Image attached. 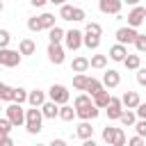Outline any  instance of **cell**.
<instances>
[{"instance_id": "cell-16", "label": "cell", "mask_w": 146, "mask_h": 146, "mask_svg": "<svg viewBox=\"0 0 146 146\" xmlns=\"http://www.w3.org/2000/svg\"><path fill=\"white\" fill-rule=\"evenodd\" d=\"M128 57V48L123 46V43H114L112 48H110V59H114V62H123Z\"/></svg>"}, {"instance_id": "cell-15", "label": "cell", "mask_w": 146, "mask_h": 146, "mask_svg": "<svg viewBox=\"0 0 146 146\" xmlns=\"http://www.w3.org/2000/svg\"><path fill=\"white\" fill-rule=\"evenodd\" d=\"M41 114H43V119H59V105L55 100H46L41 105Z\"/></svg>"}, {"instance_id": "cell-46", "label": "cell", "mask_w": 146, "mask_h": 146, "mask_svg": "<svg viewBox=\"0 0 146 146\" xmlns=\"http://www.w3.org/2000/svg\"><path fill=\"white\" fill-rule=\"evenodd\" d=\"M0 146H16V144H14V139L7 135V137H2V139H0Z\"/></svg>"}, {"instance_id": "cell-22", "label": "cell", "mask_w": 146, "mask_h": 146, "mask_svg": "<svg viewBox=\"0 0 146 146\" xmlns=\"http://www.w3.org/2000/svg\"><path fill=\"white\" fill-rule=\"evenodd\" d=\"M27 94H30L27 89H23V87H14V89H11V103H21V105L27 103Z\"/></svg>"}, {"instance_id": "cell-48", "label": "cell", "mask_w": 146, "mask_h": 146, "mask_svg": "<svg viewBox=\"0 0 146 146\" xmlns=\"http://www.w3.org/2000/svg\"><path fill=\"white\" fill-rule=\"evenodd\" d=\"M48 146H66V141H64V139H52Z\"/></svg>"}, {"instance_id": "cell-19", "label": "cell", "mask_w": 146, "mask_h": 146, "mask_svg": "<svg viewBox=\"0 0 146 146\" xmlns=\"http://www.w3.org/2000/svg\"><path fill=\"white\" fill-rule=\"evenodd\" d=\"M18 52H21L23 57L34 55V52H36V43H34L32 39H21V43H18Z\"/></svg>"}, {"instance_id": "cell-13", "label": "cell", "mask_w": 146, "mask_h": 146, "mask_svg": "<svg viewBox=\"0 0 146 146\" xmlns=\"http://www.w3.org/2000/svg\"><path fill=\"white\" fill-rule=\"evenodd\" d=\"M46 100H48V96H46V91H41V89H32V91L27 94V103H30V107H41Z\"/></svg>"}, {"instance_id": "cell-55", "label": "cell", "mask_w": 146, "mask_h": 146, "mask_svg": "<svg viewBox=\"0 0 146 146\" xmlns=\"http://www.w3.org/2000/svg\"><path fill=\"white\" fill-rule=\"evenodd\" d=\"M105 146H112V144H105Z\"/></svg>"}, {"instance_id": "cell-11", "label": "cell", "mask_w": 146, "mask_h": 146, "mask_svg": "<svg viewBox=\"0 0 146 146\" xmlns=\"http://www.w3.org/2000/svg\"><path fill=\"white\" fill-rule=\"evenodd\" d=\"M121 84V73L116 71V68H107L105 73H103V87L105 89H114V87H119Z\"/></svg>"}, {"instance_id": "cell-37", "label": "cell", "mask_w": 146, "mask_h": 146, "mask_svg": "<svg viewBox=\"0 0 146 146\" xmlns=\"http://www.w3.org/2000/svg\"><path fill=\"white\" fill-rule=\"evenodd\" d=\"M11 128H14V125H11V121H9L7 116H5V119H0V139H2V137H7V135L11 132Z\"/></svg>"}, {"instance_id": "cell-17", "label": "cell", "mask_w": 146, "mask_h": 146, "mask_svg": "<svg viewBox=\"0 0 146 146\" xmlns=\"http://www.w3.org/2000/svg\"><path fill=\"white\" fill-rule=\"evenodd\" d=\"M91 66H89V59L87 57H73V62H71V71L73 73H87Z\"/></svg>"}, {"instance_id": "cell-31", "label": "cell", "mask_w": 146, "mask_h": 146, "mask_svg": "<svg viewBox=\"0 0 146 146\" xmlns=\"http://www.w3.org/2000/svg\"><path fill=\"white\" fill-rule=\"evenodd\" d=\"M73 9H75V7L68 5V2L62 5V7H59V18H62V21H73Z\"/></svg>"}, {"instance_id": "cell-5", "label": "cell", "mask_w": 146, "mask_h": 146, "mask_svg": "<svg viewBox=\"0 0 146 146\" xmlns=\"http://www.w3.org/2000/svg\"><path fill=\"white\" fill-rule=\"evenodd\" d=\"M48 59H50V64H55V66L64 64V59H66V48H64L62 43H48Z\"/></svg>"}, {"instance_id": "cell-23", "label": "cell", "mask_w": 146, "mask_h": 146, "mask_svg": "<svg viewBox=\"0 0 146 146\" xmlns=\"http://www.w3.org/2000/svg\"><path fill=\"white\" fill-rule=\"evenodd\" d=\"M121 125H125V128H132L135 123H137V112H132V110H123V114H121Z\"/></svg>"}, {"instance_id": "cell-50", "label": "cell", "mask_w": 146, "mask_h": 146, "mask_svg": "<svg viewBox=\"0 0 146 146\" xmlns=\"http://www.w3.org/2000/svg\"><path fill=\"white\" fill-rule=\"evenodd\" d=\"M50 2H52V5H59V7H62V5H66L68 0H50Z\"/></svg>"}, {"instance_id": "cell-32", "label": "cell", "mask_w": 146, "mask_h": 146, "mask_svg": "<svg viewBox=\"0 0 146 146\" xmlns=\"http://www.w3.org/2000/svg\"><path fill=\"white\" fill-rule=\"evenodd\" d=\"M84 34H96V36H100V34H103V25L96 23V21H89L87 27H84Z\"/></svg>"}, {"instance_id": "cell-41", "label": "cell", "mask_w": 146, "mask_h": 146, "mask_svg": "<svg viewBox=\"0 0 146 146\" xmlns=\"http://www.w3.org/2000/svg\"><path fill=\"white\" fill-rule=\"evenodd\" d=\"M9 41H11L9 30H0V48H9Z\"/></svg>"}, {"instance_id": "cell-56", "label": "cell", "mask_w": 146, "mask_h": 146, "mask_svg": "<svg viewBox=\"0 0 146 146\" xmlns=\"http://www.w3.org/2000/svg\"><path fill=\"white\" fill-rule=\"evenodd\" d=\"M144 23H146V18H144Z\"/></svg>"}, {"instance_id": "cell-25", "label": "cell", "mask_w": 146, "mask_h": 146, "mask_svg": "<svg viewBox=\"0 0 146 146\" xmlns=\"http://www.w3.org/2000/svg\"><path fill=\"white\" fill-rule=\"evenodd\" d=\"M87 82H89V75H87V73H75V75H73V89L84 91V89H87Z\"/></svg>"}, {"instance_id": "cell-1", "label": "cell", "mask_w": 146, "mask_h": 146, "mask_svg": "<svg viewBox=\"0 0 146 146\" xmlns=\"http://www.w3.org/2000/svg\"><path fill=\"white\" fill-rule=\"evenodd\" d=\"M25 130L30 135H39L43 130V114L41 107H30L25 110Z\"/></svg>"}, {"instance_id": "cell-49", "label": "cell", "mask_w": 146, "mask_h": 146, "mask_svg": "<svg viewBox=\"0 0 146 146\" xmlns=\"http://www.w3.org/2000/svg\"><path fill=\"white\" fill-rule=\"evenodd\" d=\"M32 2V7H43L46 2H50V0H30Z\"/></svg>"}, {"instance_id": "cell-20", "label": "cell", "mask_w": 146, "mask_h": 146, "mask_svg": "<svg viewBox=\"0 0 146 146\" xmlns=\"http://www.w3.org/2000/svg\"><path fill=\"white\" fill-rule=\"evenodd\" d=\"M105 87H103V80H96V78H89V82H87V89H84V94H89L91 98L96 96V94H100Z\"/></svg>"}, {"instance_id": "cell-26", "label": "cell", "mask_w": 146, "mask_h": 146, "mask_svg": "<svg viewBox=\"0 0 146 146\" xmlns=\"http://www.w3.org/2000/svg\"><path fill=\"white\" fill-rule=\"evenodd\" d=\"M78 114H75V107H71L68 103L66 105H59V119L62 121H73Z\"/></svg>"}, {"instance_id": "cell-43", "label": "cell", "mask_w": 146, "mask_h": 146, "mask_svg": "<svg viewBox=\"0 0 146 146\" xmlns=\"http://www.w3.org/2000/svg\"><path fill=\"white\" fill-rule=\"evenodd\" d=\"M84 18H87V11L82 7H75L73 9V21H84Z\"/></svg>"}, {"instance_id": "cell-36", "label": "cell", "mask_w": 146, "mask_h": 146, "mask_svg": "<svg viewBox=\"0 0 146 146\" xmlns=\"http://www.w3.org/2000/svg\"><path fill=\"white\" fill-rule=\"evenodd\" d=\"M11 89H14V87H9V84L0 82V100H2V103H5V100H9V103H11Z\"/></svg>"}, {"instance_id": "cell-18", "label": "cell", "mask_w": 146, "mask_h": 146, "mask_svg": "<svg viewBox=\"0 0 146 146\" xmlns=\"http://www.w3.org/2000/svg\"><path fill=\"white\" fill-rule=\"evenodd\" d=\"M75 135H78L80 139H89V137H94L91 121H80V123H78V128H75Z\"/></svg>"}, {"instance_id": "cell-7", "label": "cell", "mask_w": 146, "mask_h": 146, "mask_svg": "<svg viewBox=\"0 0 146 146\" xmlns=\"http://www.w3.org/2000/svg\"><path fill=\"white\" fill-rule=\"evenodd\" d=\"M82 39H84V34L80 30H68L66 36H64V48L66 50H78V48H82Z\"/></svg>"}, {"instance_id": "cell-14", "label": "cell", "mask_w": 146, "mask_h": 146, "mask_svg": "<svg viewBox=\"0 0 146 146\" xmlns=\"http://www.w3.org/2000/svg\"><path fill=\"white\" fill-rule=\"evenodd\" d=\"M121 103H123L125 110H137V105L141 103V98H139L137 91H125V94L121 96Z\"/></svg>"}, {"instance_id": "cell-24", "label": "cell", "mask_w": 146, "mask_h": 146, "mask_svg": "<svg viewBox=\"0 0 146 146\" xmlns=\"http://www.w3.org/2000/svg\"><path fill=\"white\" fill-rule=\"evenodd\" d=\"M64 36H66V32H64L62 27H57V25L48 30V39H50V43H62Z\"/></svg>"}, {"instance_id": "cell-10", "label": "cell", "mask_w": 146, "mask_h": 146, "mask_svg": "<svg viewBox=\"0 0 146 146\" xmlns=\"http://www.w3.org/2000/svg\"><path fill=\"white\" fill-rule=\"evenodd\" d=\"M144 18H146V7L137 5V7H132V11L128 14V25H130V27H139V25L144 23Z\"/></svg>"}, {"instance_id": "cell-27", "label": "cell", "mask_w": 146, "mask_h": 146, "mask_svg": "<svg viewBox=\"0 0 146 146\" xmlns=\"http://www.w3.org/2000/svg\"><path fill=\"white\" fill-rule=\"evenodd\" d=\"M39 23H41V30H50V27H55V14L43 11V14L39 16Z\"/></svg>"}, {"instance_id": "cell-42", "label": "cell", "mask_w": 146, "mask_h": 146, "mask_svg": "<svg viewBox=\"0 0 146 146\" xmlns=\"http://www.w3.org/2000/svg\"><path fill=\"white\" fill-rule=\"evenodd\" d=\"M125 146H146V139L144 137H139V135H135V137H130L128 139V144Z\"/></svg>"}, {"instance_id": "cell-12", "label": "cell", "mask_w": 146, "mask_h": 146, "mask_svg": "<svg viewBox=\"0 0 146 146\" xmlns=\"http://www.w3.org/2000/svg\"><path fill=\"white\" fill-rule=\"evenodd\" d=\"M75 114H78V119H80V121H94V119L100 114V110H98L94 103H89V105H84V107H78V110H75Z\"/></svg>"}, {"instance_id": "cell-3", "label": "cell", "mask_w": 146, "mask_h": 146, "mask_svg": "<svg viewBox=\"0 0 146 146\" xmlns=\"http://www.w3.org/2000/svg\"><path fill=\"white\" fill-rule=\"evenodd\" d=\"M23 59V55L18 50H11V48H0V66H7V68H14L18 66Z\"/></svg>"}, {"instance_id": "cell-21", "label": "cell", "mask_w": 146, "mask_h": 146, "mask_svg": "<svg viewBox=\"0 0 146 146\" xmlns=\"http://www.w3.org/2000/svg\"><path fill=\"white\" fill-rule=\"evenodd\" d=\"M110 98H112V94H110L107 89H103L100 94H96V96H94V105H96L98 110H105V107H107V103H110Z\"/></svg>"}, {"instance_id": "cell-38", "label": "cell", "mask_w": 146, "mask_h": 146, "mask_svg": "<svg viewBox=\"0 0 146 146\" xmlns=\"http://www.w3.org/2000/svg\"><path fill=\"white\" fill-rule=\"evenodd\" d=\"M27 30H30V32H41L39 16H32V18H27Z\"/></svg>"}, {"instance_id": "cell-39", "label": "cell", "mask_w": 146, "mask_h": 146, "mask_svg": "<svg viewBox=\"0 0 146 146\" xmlns=\"http://www.w3.org/2000/svg\"><path fill=\"white\" fill-rule=\"evenodd\" d=\"M135 48H137V52H146V34H137Z\"/></svg>"}, {"instance_id": "cell-30", "label": "cell", "mask_w": 146, "mask_h": 146, "mask_svg": "<svg viewBox=\"0 0 146 146\" xmlns=\"http://www.w3.org/2000/svg\"><path fill=\"white\" fill-rule=\"evenodd\" d=\"M82 46H87L89 50H96V48L100 46V36H96V34H84V39H82Z\"/></svg>"}, {"instance_id": "cell-47", "label": "cell", "mask_w": 146, "mask_h": 146, "mask_svg": "<svg viewBox=\"0 0 146 146\" xmlns=\"http://www.w3.org/2000/svg\"><path fill=\"white\" fill-rule=\"evenodd\" d=\"M82 146H98V144L94 141V137H89V139H82Z\"/></svg>"}, {"instance_id": "cell-33", "label": "cell", "mask_w": 146, "mask_h": 146, "mask_svg": "<svg viewBox=\"0 0 146 146\" xmlns=\"http://www.w3.org/2000/svg\"><path fill=\"white\" fill-rule=\"evenodd\" d=\"M89 103H94V98H91L89 94H78L75 100H73V107L78 110V107H84V105H89Z\"/></svg>"}, {"instance_id": "cell-54", "label": "cell", "mask_w": 146, "mask_h": 146, "mask_svg": "<svg viewBox=\"0 0 146 146\" xmlns=\"http://www.w3.org/2000/svg\"><path fill=\"white\" fill-rule=\"evenodd\" d=\"M0 110H2V100H0Z\"/></svg>"}, {"instance_id": "cell-34", "label": "cell", "mask_w": 146, "mask_h": 146, "mask_svg": "<svg viewBox=\"0 0 146 146\" xmlns=\"http://www.w3.org/2000/svg\"><path fill=\"white\" fill-rule=\"evenodd\" d=\"M116 130H119V128H112V125L103 128V144H112V139H114Z\"/></svg>"}, {"instance_id": "cell-8", "label": "cell", "mask_w": 146, "mask_h": 146, "mask_svg": "<svg viewBox=\"0 0 146 146\" xmlns=\"http://www.w3.org/2000/svg\"><path fill=\"white\" fill-rule=\"evenodd\" d=\"M137 27H130V25H125V27H119L116 30V41L119 43H123V46H128V43H135V39H137Z\"/></svg>"}, {"instance_id": "cell-28", "label": "cell", "mask_w": 146, "mask_h": 146, "mask_svg": "<svg viewBox=\"0 0 146 146\" xmlns=\"http://www.w3.org/2000/svg\"><path fill=\"white\" fill-rule=\"evenodd\" d=\"M89 66H91V68H98V71H103V68L107 66V55H91V59H89Z\"/></svg>"}, {"instance_id": "cell-44", "label": "cell", "mask_w": 146, "mask_h": 146, "mask_svg": "<svg viewBox=\"0 0 146 146\" xmlns=\"http://www.w3.org/2000/svg\"><path fill=\"white\" fill-rule=\"evenodd\" d=\"M137 84H141V87H146V68H137Z\"/></svg>"}, {"instance_id": "cell-4", "label": "cell", "mask_w": 146, "mask_h": 146, "mask_svg": "<svg viewBox=\"0 0 146 146\" xmlns=\"http://www.w3.org/2000/svg\"><path fill=\"white\" fill-rule=\"evenodd\" d=\"M68 98H71V94H68V89L64 84H52L48 89V100H55L57 105H66Z\"/></svg>"}, {"instance_id": "cell-9", "label": "cell", "mask_w": 146, "mask_h": 146, "mask_svg": "<svg viewBox=\"0 0 146 146\" xmlns=\"http://www.w3.org/2000/svg\"><path fill=\"white\" fill-rule=\"evenodd\" d=\"M121 7H123V0H98V9L103 14H114L119 16L121 14Z\"/></svg>"}, {"instance_id": "cell-2", "label": "cell", "mask_w": 146, "mask_h": 146, "mask_svg": "<svg viewBox=\"0 0 146 146\" xmlns=\"http://www.w3.org/2000/svg\"><path fill=\"white\" fill-rule=\"evenodd\" d=\"M5 114H7V119L11 121V125H14V128L25 125V110H23V105H21V103H9V105L5 107Z\"/></svg>"}, {"instance_id": "cell-52", "label": "cell", "mask_w": 146, "mask_h": 146, "mask_svg": "<svg viewBox=\"0 0 146 146\" xmlns=\"http://www.w3.org/2000/svg\"><path fill=\"white\" fill-rule=\"evenodd\" d=\"M2 9H5V2H2V0H0V11H2Z\"/></svg>"}, {"instance_id": "cell-53", "label": "cell", "mask_w": 146, "mask_h": 146, "mask_svg": "<svg viewBox=\"0 0 146 146\" xmlns=\"http://www.w3.org/2000/svg\"><path fill=\"white\" fill-rule=\"evenodd\" d=\"M36 146H48V144H36Z\"/></svg>"}, {"instance_id": "cell-51", "label": "cell", "mask_w": 146, "mask_h": 146, "mask_svg": "<svg viewBox=\"0 0 146 146\" xmlns=\"http://www.w3.org/2000/svg\"><path fill=\"white\" fill-rule=\"evenodd\" d=\"M123 2H128V5H132V7H137V5H139V0H123Z\"/></svg>"}, {"instance_id": "cell-35", "label": "cell", "mask_w": 146, "mask_h": 146, "mask_svg": "<svg viewBox=\"0 0 146 146\" xmlns=\"http://www.w3.org/2000/svg\"><path fill=\"white\" fill-rule=\"evenodd\" d=\"M125 144H128V137H125V132L119 128L116 135H114V139H112V146H125Z\"/></svg>"}, {"instance_id": "cell-29", "label": "cell", "mask_w": 146, "mask_h": 146, "mask_svg": "<svg viewBox=\"0 0 146 146\" xmlns=\"http://www.w3.org/2000/svg\"><path fill=\"white\" fill-rule=\"evenodd\" d=\"M123 66H125L128 71H137V68L141 66V57H139V55H128V57L123 59Z\"/></svg>"}, {"instance_id": "cell-45", "label": "cell", "mask_w": 146, "mask_h": 146, "mask_svg": "<svg viewBox=\"0 0 146 146\" xmlns=\"http://www.w3.org/2000/svg\"><path fill=\"white\" fill-rule=\"evenodd\" d=\"M135 112H137V116H139V119H146V103H139Z\"/></svg>"}, {"instance_id": "cell-6", "label": "cell", "mask_w": 146, "mask_h": 146, "mask_svg": "<svg viewBox=\"0 0 146 146\" xmlns=\"http://www.w3.org/2000/svg\"><path fill=\"white\" fill-rule=\"evenodd\" d=\"M123 103H121V98H116V96H112L110 98V103H107V107H105V114H107V119L110 121H119L121 119V114H123Z\"/></svg>"}, {"instance_id": "cell-40", "label": "cell", "mask_w": 146, "mask_h": 146, "mask_svg": "<svg viewBox=\"0 0 146 146\" xmlns=\"http://www.w3.org/2000/svg\"><path fill=\"white\" fill-rule=\"evenodd\" d=\"M132 128H135V132H137L139 137H144V139H146V119H139Z\"/></svg>"}]
</instances>
